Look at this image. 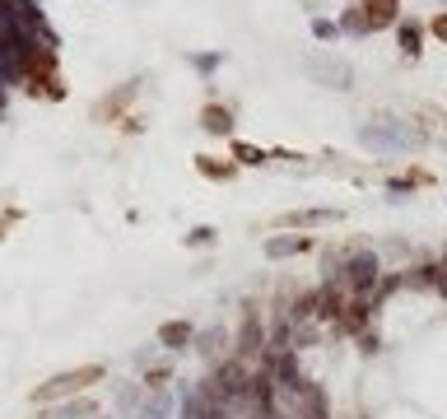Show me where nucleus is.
Masks as SVG:
<instances>
[{
  "mask_svg": "<svg viewBox=\"0 0 447 419\" xmlns=\"http://www.w3.org/2000/svg\"><path fill=\"white\" fill-rule=\"evenodd\" d=\"M103 377V363H84V368H70V372H56L51 382H42V387H33V401L38 405H51L61 401V396H75V391H89L93 382Z\"/></svg>",
  "mask_w": 447,
  "mask_h": 419,
  "instance_id": "obj_1",
  "label": "nucleus"
},
{
  "mask_svg": "<svg viewBox=\"0 0 447 419\" xmlns=\"http://www.w3.org/2000/svg\"><path fill=\"white\" fill-rule=\"evenodd\" d=\"M396 19V0H364V15L355 19L359 28H382Z\"/></svg>",
  "mask_w": 447,
  "mask_h": 419,
  "instance_id": "obj_2",
  "label": "nucleus"
},
{
  "mask_svg": "<svg viewBox=\"0 0 447 419\" xmlns=\"http://www.w3.org/2000/svg\"><path fill=\"white\" fill-rule=\"evenodd\" d=\"M159 340L177 350V345H182V340H191V326H186V322H168V326H163V331H159Z\"/></svg>",
  "mask_w": 447,
  "mask_h": 419,
  "instance_id": "obj_3",
  "label": "nucleus"
},
{
  "mask_svg": "<svg viewBox=\"0 0 447 419\" xmlns=\"http://www.w3.org/2000/svg\"><path fill=\"white\" fill-rule=\"evenodd\" d=\"M229 108H205V131H229Z\"/></svg>",
  "mask_w": 447,
  "mask_h": 419,
  "instance_id": "obj_4",
  "label": "nucleus"
},
{
  "mask_svg": "<svg viewBox=\"0 0 447 419\" xmlns=\"http://www.w3.org/2000/svg\"><path fill=\"white\" fill-rule=\"evenodd\" d=\"M331 210H308V215H279V224H326Z\"/></svg>",
  "mask_w": 447,
  "mask_h": 419,
  "instance_id": "obj_5",
  "label": "nucleus"
},
{
  "mask_svg": "<svg viewBox=\"0 0 447 419\" xmlns=\"http://www.w3.org/2000/svg\"><path fill=\"white\" fill-rule=\"evenodd\" d=\"M303 247H308V238H284V243H270L266 252L270 256H289V252H303Z\"/></svg>",
  "mask_w": 447,
  "mask_h": 419,
  "instance_id": "obj_6",
  "label": "nucleus"
},
{
  "mask_svg": "<svg viewBox=\"0 0 447 419\" xmlns=\"http://www.w3.org/2000/svg\"><path fill=\"white\" fill-rule=\"evenodd\" d=\"M201 172L205 177H233V163H210V158H201Z\"/></svg>",
  "mask_w": 447,
  "mask_h": 419,
  "instance_id": "obj_7",
  "label": "nucleus"
},
{
  "mask_svg": "<svg viewBox=\"0 0 447 419\" xmlns=\"http://www.w3.org/2000/svg\"><path fill=\"white\" fill-rule=\"evenodd\" d=\"M233 154H238V163H261V149H252V145H238V149H233Z\"/></svg>",
  "mask_w": 447,
  "mask_h": 419,
  "instance_id": "obj_8",
  "label": "nucleus"
},
{
  "mask_svg": "<svg viewBox=\"0 0 447 419\" xmlns=\"http://www.w3.org/2000/svg\"><path fill=\"white\" fill-rule=\"evenodd\" d=\"M401 47L415 56V51H419V33H415V28H401Z\"/></svg>",
  "mask_w": 447,
  "mask_h": 419,
  "instance_id": "obj_9",
  "label": "nucleus"
},
{
  "mask_svg": "<svg viewBox=\"0 0 447 419\" xmlns=\"http://www.w3.org/2000/svg\"><path fill=\"white\" fill-rule=\"evenodd\" d=\"M433 33H438V38L447 42V15H438V19H433Z\"/></svg>",
  "mask_w": 447,
  "mask_h": 419,
  "instance_id": "obj_10",
  "label": "nucleus"
},
{
  "mask_svg": "<svg viewBox=\"0 0 447 419\" xmlns=\"http://www.w3.org/2000/svg\"><path fill=\"white\" fill-rule=\"evenodd\" d=\"M0 238H5V224H0Z\"/></svg>",
  "mask_w": 447,
  "mask_h": 419,
  "instance_id": "obj_11",
  "label": "nucleus"
}]
</instances>
